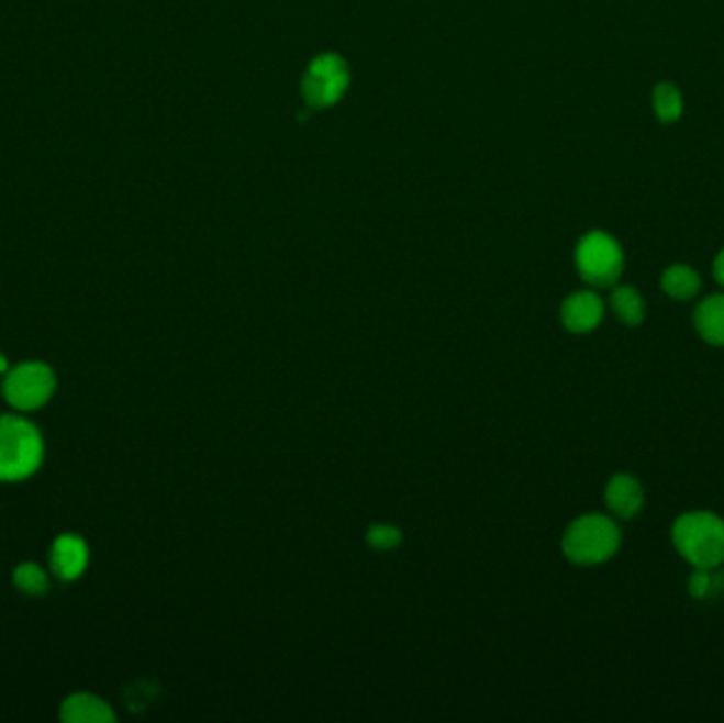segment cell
Masks as SVG:
<instances>
[{"label": "cell", "mask_w": 724, "mask_h": 723, "mask_svg": "<svg viewBox=\"0 0 724 723\" xmlns=\"http://www.w3.org/2000/svg\"><path fill=\"white\" fill-rule=\"evenodd\" d=\"M676 552L695 569H719L724 563V520L712 512L682 513L671 526Z\"/></svg>", "instance_id": "1"}, {"label": "cell", "mask_w": 724, "mask_h": 723, "mask_svg": "<svg viewBox=\"0 0 724 723\" xmlns=\"http://www.w3.org/2000/svg\"><path fill=\"white\" fill-rule=\"evenodd\" d=\"M621 547V531L614 520L602 513H584L577 518L561 537L564 556L580 565L593 567L610 560Z\"/></svg>", "instance_id": "2"}, {"label": "cell", "mask_w": 724, "mask_h": 723, "mask_svg": "<svg viewBox=\"0 0 724 723\" xmlns=\"http://www.w3.org/2000/svg\"><path fill=\"white\" fill-rule=\"evenodd\" d=\"M43 463L38 429L20 416L0 419V480L18 482L32 476Z\"/></svg>", "instance_id": "3"}, {"label": "cell", "mask_w": 724, "mask_h": 723, "mask_svg": "<svg viewBox=\"0 0 724 723\" xmlns=\"http://www.w3.org/2000/svg\"><path fill=\"white\" fill-rule=\"evenodd\" d=\"M575 259L580 278L598 289L614 287L625 270L623 248L606 232H589L582 236Z\"/></svg>", "instance_id": "4"}, {"label": "cell", "mask_w": 724, "mask_h": 723, "mask_svg": "<svg viewBox=\"0 0 724 723\" xmlns=\"http://www.w3.org/2000/svg\"><path fill=\"white\" fill-rule=\"evenodd\" d=\"M349 88V66L337 54H322L303 75L301 93L314 109L337 104Z\"/></svg>", "instance_id": "5"}, {"label": "cell", "mask_w": 724, "mask_h": 723, "mask_svg": "<svg viewBox=\"0 0 724 723\" xmlns=\"http://www.w3.org/2000/svg\"><path fill=\"white\" fill-rule=\"evenodd\" d=\"M2 391L13 408L36 410L56 391V374L45 363H22L7 374Z\"/></svg>", "instance_id": "6"}, {"label": "cell", "mask_w": 724, "mask_h": 723, "mask_svg": "<svg viewBox=\"0 0 724 723\" xmlns=\"http://www.w3.org/2000/svg\"><path fill=\"white\" fill-rule=\"evenodd\" d=\"M559 314L568 332H593L604 319V302L595 291H577L561 303Z\"/></svg>", "instance_id": "7"}, {"label": "cell", "mask_w": 724, "mask_h": 723, "mask_svg": "<svg viewBox=\"0 0 724 723\" xmlns=\"http://www.w3.org/2000/svg\"><path fill=\"white\" fill-rule=\"evenodd\" d=\"M604 501L610 512L621 520H632L644 508V488L630 474H616L604 490Z\"/></svg>", "instance_id": "8"}, {"label": "cell", "mask_w": 724, "mask_h": 723, "mask_svg": "<svg viewBox=\"0 0 724 723\" xmlns=\"http://www.w3.org/2000/svg\"><path fill=\"white\" fill-rule=\"evenodd\" d=\"M89 549L88 543L77 535H62L54 543L52 549V569L59 579L70 581L77 579L81 572L88 569Z\"/></svg>", "instance_id": "9"}, {"label": "cell", "mask_w": 724, "mask_h": 723, "mask_svg": "<svg viewBox=\"0 0 724 723\" xmlns=\"http://www.w3.org/2000/svg\"><path fill=\"white\" fill-rule=\"evenodd\" d=\"M62 720L68 723H109L115 722V713L98 696L75 693L64 700Z\"/></svg>", "instance_id": "10"}, {"label": "cell", "mask_w": 724, "mask_h": 723, "mask_svg": "<svg viewBox=\"0 0 724 723\" xmlns=\"http://www.w3.org/2000/svg\"><path fill=\"white\" fill-rule=\"evenodd\" d=\"M695 330L708 344L724 346V296H710L695 308Z\"/></svg>", "instance_id": "11"}, {"label": "cell", "mask_w": 724, "mask_h": 723, "mask_svg": "<svg viewBox=\"0 0 724 723\" xmlns=\"http://www.w3.org/2000/svg\"><path fill=\"white\" fill-rule=\"evenodd\" d=\"M610 308H612L616 321L627 325V327H637V325L644 323L646 303H644L636 289L630 287V285H621L612 291Z\"/></svg>", "instance_id": "12"}, {"label": "cell", "mask_w": 724, "mask_h": 723, "mask_svg": "<svg viewBox=\"0 0 724 723\" xmlns=\"http://www.w3.org/2000/svg\"><path fill=\"white\" fill-rule=\"evenodd\" d=\"M661 287L667 296L676 302H689L693 300L701 289V278L693 268L676 264L669 266L661 276Z\"/></svg>", "instance_id": "13"}, {"label": "cell", "mask_w": 724, "mask_h": 723, "mask_svg": "<svg viewBox=\"0 0 724 723\" xmlns=\"http://www.w3.org/2000/svg\"><path fill=\"white\" fill-rule=\"evenodd\" d=\"M653 109H655V115L664 123L680 120V115L684 111L682 93L671 84H659L653 91Z\"/></svg>", "instance_id": "14"}, {"label": "cell", "mask_w": 724, "mask_h": 723, "mask_svg": "<svg viewBox=\"0 0 724 723\" xmlns=\"http://www.w3.org/2000/svg\"><path fill=\"white\" fill-rule=\"evenodd\" d=\"M13 579H15V586H18L22 592L32 594V597H41V594H45V592H47V586H49L45 571H43L38 565H32V563L20 565V567L15 569Z\"/></svg>", "instance_id": "15"}, {"label": "cell", "mask_w": 724, "mask_h": 723, "mask_svg": "<svg viewBox=\"0 0 724 723\" xmlns=\"http://www.w3.org/2000/svg\"><path fill=\"white\" fill-rule=\"evenodd\" d=\"M689 594L693 599H708L714 597L723 586H721V575L716 569H695L689 577Z\"/></svg>", "instance_id": "16"}, {"label": "cell", "mask_w": 724, "mask_h": 723, "mask_svg": "<svg viewBox=\"0 0 724 723\" xmlns=\"http://www.w3.org/2000/svg\"><path fill=\"white\" fill-rule=\"evenodd\" d=\"M367 542L371 547H376L379 552L383 549H392L401 543V531L394 529V526H388V524H376L369 535H367Z\"/></svg>", "instance_id": "17"}, {"label": "cell", "mask_w": 724, "mask_h": 723, "mask_svg": "<svg viewBox=\"0 0 724 723\" xmlns=\"http://www.w3.org/2000/svg\"><path fill=\"white\" fill-rule=\"evenodd\" d=\"M714 278L724 287V248L719 253V257L714 259Z\"/></svg>", "instance_id": "18"}, {"label": "cell", "mask_w": 724, "mask_h": 723, "mask_svg": "<svg viewBox=\"0 0 724 723\" xmlns=\"http://www.w3.org/2000/svg\"><path fill=\"white\" fill-rule=\"evenodd\" d=\"M7 369H9V363L4 357H0V371H7Z\"/></svg>", "instance_id": "19"}]
</instances>
